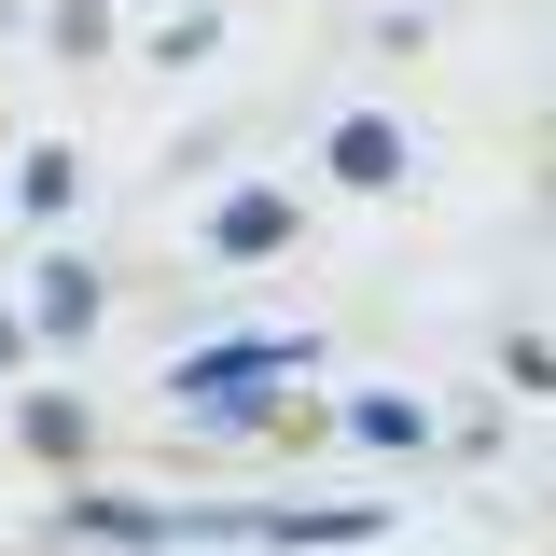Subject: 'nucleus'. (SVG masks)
<instances>
[{
  "label": "nucleus",
  "instance_id": "1",
  "mask_svg": "<svg viewBox=\"0 0 556 556\" xmlns=\"http://www.w3.org/2000/svg\"><path fill=\"white\" fill-rule=\"evenodd\" d=\"M251 376H306V334H237V348H195V362H181V390H195V404H251Z\"/></svg>",
  "mask_w": 556,
  "mask_h": 556
},
{
  "label": "nucleus",
  "instance_id": "2",
  "mask_svg": "<svg viewBox=\"0 0 556 556\" xmlns=\"http://www.w3.org/2000/svg\"><path fill=\"white\" fill-rule=\"evenodd\" d=\"M334 181H362V195H376V181H404V126L348 112V126H334Z\"/></svg>",
  "mask_w": 556,
  "mask_h": 556
},
{
  "label": "nucleus",
  "instance_id": "3",
  "mask_svg": "<svg viewBox=\"0 0 556 556\" xmlns=\"http://www.w3.org/2000/svg\"><path fill=\"white\" fill-rule=\"evenodd\" d=\"M278 237H292V208H278V195H237L223 223H208V251H278Z\"/></svg>",
  "mask_w": 556,
  "mask_h": 556
},
{
  "label": "nucleus",
  "instance_id": "4",
  "mask_svg": "<svg viewBox=\"0 0 556 556\" xmlns=\"http://www.w3.org/2000/svg\"><path fill=\"white\" fill-rule=\"evenodd\" d=\"M28 306H42V334H84V320H98V278H84V265H56Z\"/></svg>",
  "mask_w": 556,
  "mask_h": 556
}]
</instances>
